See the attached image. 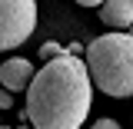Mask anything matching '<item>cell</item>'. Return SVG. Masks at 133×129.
Segmentation results:
<instances>
[{"mask_svg": "<svg viewBox=\"0 0 133 129\" xmlns=\"http://www.w3.org/2000/svg\"><path fill=\"white\" fill-rule=\"evenodd\" d=\"M93 103V80L80 56H57L40 66L27 89L23 119L33 129H80Z\"/></svg>", "mask_w": 133, "mask_h": 129, "instance_id": "cell-1", "label": "cell"}, {"mask_svg": "<svg viewBox=\"0 0 133 129\" xmlns=\"http://www.w3.org/2000/svg\"><path fill=\"white\" fill-rule=\"evenodd\" d=\"M0 129H10V126H0Z\"/></svg>", "mask_w": 133, "mask_h": 129, "instance_id": "cell-11", "label": "cell"}, {"mask_svg": "<svg viewBox=\"0 0 133 129\" xmlns=\"http://www.w3.org/2000/svg\"><path fill=\"white\" fill-rule=\"evenodd\" d=\"M10 106H14V93L0 86V109H10Z\"/></svg>", "mask_w": 133, "mask_h": 129, "instance_id": "cell-8", "label": "cell"}, {"mask_svg": "<svg viewBox=\"0 0 133 129\" xmlns=\"http://www.w3.org/2000/svg\"><path fill=\"white\" fill-rule=\"evenodd\" d=\"M90 129H120V123H116V119H110V116H103V119H97Z\"/></svg>", "mask_w": 133, "mask_h": 129, "instance_id": "cell-7", "label": "cell"}, {"mask_svg": "<svg viewBox=\"0 0 133 129\" xmlns=\"http://www.w3.org/2000/svg\"><path fill=\"white\" fill-rule=\"evenodd\" d=\"M33 76H37V70H33V63L23 60V56H10V60L0 63V86L10 89V93H27Z\"/></svg>", "mask_w": 133, "mask_h": 129, "instance_id": "cell-4", "label": "cell"}, {"mask_svg": "<svg viewBox=\"0 0 133 129\" xmlns=\"http://www.w3.org/2000/svg\"><path fill=\"white\" fill-rule=\"evenodd\" d=\"M100 20L113 30H127L133 27V0H107L100 7Z\"/></svg>", "mask_w": 133, "mask_h": 129, "instance_id": "cell-5", "label": "cell"}, {"mask_svg": "<svg viewBox=\"0 0 133 129\" xmlns=\"http://www.w3.org/2000/svg\"><path fill=\"white\" fill-rule=\"evenodd\" d=\"M73 3H80V7H103L107 0H73Z\"/></svg>", "mask_w": 133, "mask_h": 129, "instance_id": "cell-9", "label": "cell"}, {"mask_svg": "<svg viewBox=\"0 0 133 129\" xmlns=\"http://www.w3.org/2000/svg\"><path fill=\"white\" fill-rule=\"evenodd\" d=\"M37 56H40V60H57V56H66V50L60 47V43H53V40H50V43H43V47H40V53H37Z\"/></svg>", "mask_w": 133, "mask_h": 129, "instance_id": "cell-6", "label": "cell"}, {"mask_svg": "<svg viewBox=\"0 0 133 129\" xmlns=\"http://www.w3.org/2000/svg\"><path fill=\"white\" fill-rule=\"evenodd\" d=\"M37 30V0H0V53L23 47Z\"/></svg>", "mask_w": 133, "mask_h": 129, "instance_id": "cell-3", "label": "cell"}, {"mask_svg": "<svg viewBox=\"0 0 133 129\" xmlns=\"http://www.w3.org/2000/svg\"><path fill=\"white\" fill-rule=\"evenodd\" d=\"M17 129H33V126H17Z\"/></svg>", "mask_w": 133, "mask_h": 129, "instance_id": "cell-10", "label": "cell"}, {"mask_svg": "<svg viewBox=\"0 0 133 129\" xmlns=\"http://www.w3.org/2000/svg\"><path fill=\"white\" fill-rule=\"evenodd\" d=\"M83 63L100 93L113 99L133 96V30L130 33L113 30L97 36L93 43H87Z\"/></svg>", "mask_w": 133, "mask_h": 129, "instance_id": "cell-2", "label": "cell"}]
</instances>
